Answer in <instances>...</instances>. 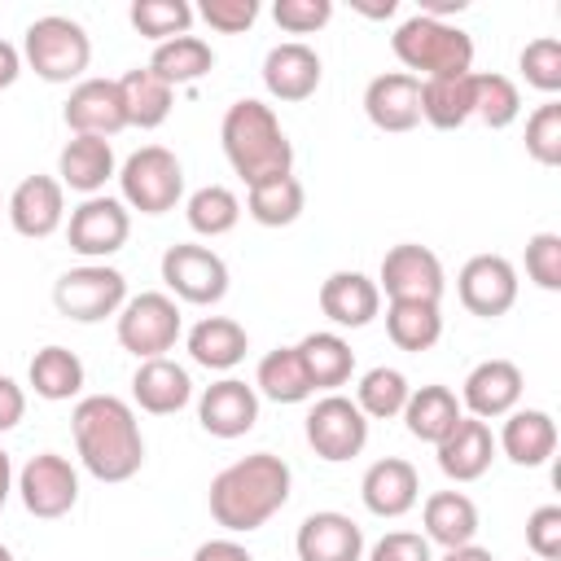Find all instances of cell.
Masks as SVG:
<instances>
[{"instance_id":"6da1fadb","label":"cell","mask_w":561,"mask_h":561,"mask_svg":"<svg viewBox=\"0 0 561 561\" xmlns=\"http://www.w3.org/2000/svg\"><path fill=\"white\" fill-rule=\"evenodd\" d=\"M79 465L96 482H127L145 465V434L136 408L118 394H83L70 412Z\"/></svg>"},{"instance_id":"7a4b0ae2","label":"cell","mask_w":561,"mask_h":561,"mask_svg":"<svg viewBox=\"0 0 561 561\" xmlns=\"http://www.w3.org/2000/svg\"><path fill=\"white\" fill-rule=\"evenodd\" d=\"M289 486H294L289 465L272 451H254L210 478L206 504H210V517L228 535H250L289 504Z\"/></svg>"},{"instance_id":"3957f363","label":"cell","mask_w":561,"mask_h":561,"mask_svg":"<svg viewBox=\"0 0 561 561\" xmlns=\"http://www.w3.org/2000/svg\"><path fill=\"white\" fill-rule=\"evenodd\" d=\"M219 140H224L228 167L245 180V188L276 175H294V145L267 101H254V96L232 101L224 110Z\"/></svg>"},{"instance_id":"277c9868","label":"cell","mask_w":561,"mask_h":561,"mask_svg":"<svg viewBox=\"0 0 561 561\" xmlns=\"http://www.w3.org/2000/svg\"><path fill=\"white\" fill-rule=\"evenodd\" d=\"M390 48L412 79H456L473 70V39L456 22H434L412 13L394 26Z\"/></svg>"},{"instance_id":"5b68a950","label":"cell","mask_w":561,"mask_h":561,"mask_svg":"<svg viewBox=\"0 0 561 561\" xmlns=\"http://www.w3.org/2000/svg\"><path fill=\"white\" fill-rule=\"evenodd\" d=\"M22 61L44 79V83H70L83 79L88 61H92V39L88 31L66 18V13H44L26 26L22 39Z\"/></svg>"},{"instance_id":"8992f818","label":"cell","mask_w":561,"mask_h":561,"mask_svg":"<svg viewBox=\"0 0 561 561\" xmlns=\"http://www.w3.org/2000/svg\"><path fill=\"white\" fill-rule=\"evenodd\" d=\"M118 202L140 215H167L184 197V167L171 149L145 145L118 167Z\"/></svg>"},{"instance_id":"52a82bcc","label":"cell","mask_w":561,"mask_h":561,"mask_svg":"<svg viewBox=\"0 0 561 561\" xmlns=\"http://www.w3.org/2000/svg\"><path fill=\"white\" fill-rule=\"evenodd\" d=\"M127 302V276L110 263H79L53 280V307L75 324H101Z\"/></svg>"},{"instance_id":"ba28073f","label":"cell","mask_w":561,"mask_h":561,"mask_svg":"<svg viewBox=\"0 0 561 561\" xmlns=\"http://www.w3.org/2000/svg\"><path fill=\"white\" fill-rule=\"evenodd\" d=\"M114 329H118V346L136 359H158L167 355L180 333H184V320H180V307L171 294L162 289H145L136 298L123 302V311L114 316Z\"/></svg>"},{"instance_id":"9c48e42d","label":"cell","mask_w":561,"mask_h":561,"mask_svg":"<svg viewBox=\"0 0 561 561\" xmlns=\"http://www.w3.org/2000/svg\"><path fill=\"white\" fill-rule=\"evenodd\" d=\"M158 272H162L167 294L188 307H215L228 294V263L210 245H197V241L167 245Z\"/></svg>"},{"instance_id":"30bf717a","label":"cell","mask_w":561,"mask_h":561,"mask_svg":"<svg viewBox=\"0 0 561 561\" xmlns=\"http://www.w3.org/2000/svg\"><path fill=\"white\" fill-rule=\"evenodd\" d=\"M377 289L390 302H443L447 276H443V259L430 245L416 241H399L381 254V272H377Z\"/></svg>"},{"instance_id":"8fae6325","label":"cell","mask_w":561,"mask_h":561,"mask_svg":"<svg viewBox=\"0 0 561 561\" xmlns=\"http://www.w3.org/2000/svg\"><path fill=\"white\" fill-rule=\"evenodd\" d=\"M131 237V210L118 202V197H83L70 219H66V241L75 254H83L88 263H105L114 259Z\"/></svg>"},{"instance_id":"7c38bea8","label":"cell","mask_w":561,"mask_h":561,"mask_svg":"<svg viewBox=\"0 0 561 561\" xmlns=\"http://www.w3.org/2000/svg\"><path fill=\"white\" fill-rule=\"evenodd\" d=\"M18 495L22 508L39 522H57L79 504V469L61 451H39L18 469Z\"/></svg>"},{"instance_id":"4fadbf2b","label":"cell","mask_w":561,"mask_h":561,"mask_svg":"<svg viewBox=\"0 0 561 561\" xmlns=\"http://www.w3.org/2000/svg\"><path fill=\"white\" fill-rule=\"evenodd\" d=\"M368 443V416L355 408V399L346 394H324L311 403L307 412V447L329 460V465H342V460H355Z\"/></svg>"},{"instance_id":"5bb4252c","label":"cell","mask_w":561,"mask_h":561,"mask_svg":"<svg viewBox=\"0 0 561 561\" xmlns=\"http://www.w3.org/2000/svg\"><path fill=\"white\" fill-rule=\"evenodd\" d=\"M456 294L469 316L495 320L517 302V267L504 254H473L456 276Z\"/></svg>"},{"instance_id":"9a60e30c","label":"cell","mask_w":561,"mask_h":561,"mask_svg":"<svg viewBox=\"0 0 561 561\" xmlns=\"http://www.w3.org/2000/svg\"><path fill=\"white\" fill-rule=\"evenodd\" d=\"M4 215L13 224L18 237L26 241H44L66 224V188L53 175H26L9 197H4Z\"/></svg>"},{"instance_id":"2e32d148","label":"cell","mask_w":561,"mask_h":561,"mask_svg":"<svg viewBox=\"0 0 561 561\" xmlns=\"http://www.w3.org/2000/svg\"><path fill=\"white\" fill-rule=\"evenodd\" d=\"M522 390H526V381L513 359H482L469 368V377L460 386V408H465V416L500 421L522 403Z\"/></svg>"},{"instance_id":"e0dca14e","label":"cell","mask_w":561,"mask_h":561,"mask_svg":"<svg viewBox=\"0 0 561 561\" xmlns=\"http://www.w3.org/2000/svg\"><path fill=\"white\" fill-rule=\"evenodd\" d=\"M320 79H324V61L302 39H285V44L267 48V57H263V88L272 101L298 105V101L316 96Z\"/></svg>"},{"instance_id":"ac0fdd59","label":"cell","mask_w":561,"mask_h":561,"mask_svg":"<svg viewBox=\"0 0 561 561\" xmlns=\"http://www.w3.org/2000/svg\"><path fill=\"white\" fill-rule=\"evenodd\" d=\"M66 127L75 136H118L127 127V114H123V96H118V79H79L66 96V110H61Z\"/></svg>"},{"instance_id":"d6986e66","label":"cell","mask_w":561,"mask_h":561,"mask_svg":"<svg viewBox=\"0 0 561 561\" xmlns=\"http://www.w3.org/2000/svg\"><path fill=\"white\" fill-rule=\"evenodd\" d=\"M298 561H364V530L355 517L337 508L307 513L298 535H294Z\"/></svg>"},{"instance_id":"ffe728a7","label":"cell","mask_w":561,"mask_h":561,"mask_svg":"<svg viewBox=\"0 0 561 561\" xmlns=\"http://www.w3.org/2000/svg\"><path fill=\"white\" fill-rule=\"evenodd\" d=\"M364 114L377 131H390V136L412 131L421 123V79H412L408 70H386V75L368 79Z\"/></svg>"},{"instance_id":"44dd1931","label":"cell","mask_w":561,"mask_h":561,"mask_svg":"<svg viewBox=\"0 0 561 561\" xmlns=\"http://www.w3.org/2000/svg\"><path fill=\"white\" fill-rule=\"evenodd\" d=\"M197 421L210 438H241L259 421V394L241 377H219L197 399Z\"/></svg>"},{"instance_id":"7402d4cb","label":"cell","mask_w":561,"mask_h":561,"mask_svg":"<svg viewBox=\"0 0 561 561\" xmlns=\"http://www.w3.org/2000/svg\"><path fill=\"white\" fill-rule=\"evenodd\" d=\"M495 451H500V447H495V434H491V425L478 421V416H460V421L443 434V443H434L438 469H443V478H451V482H478V478L491 469Z\"/></svg>"},{"instance_id":"603a6c76","label":"cell","mask_w":561,"mask_h":561,"mask_svg":"<svg viewBox=\"0 0 561 561\" xmlns=\"http://www.w3.org/2000/svg\"><path fill=\"white\" fill-rule=\"evenodd\" d=\"M359 500L373 517H403L416 508L421 500V478L412 469V460L403 456H386V460H373L359 478Z\"/></svg>"},{"instance_id":"cb8c5ba5","label":"cell","mask_w":561,"mask_h":561,"mask_svg":"<svg viewBox=\"0 0 561 561\" xmlns=\"http://www.w3.org/2000/svg\"><path fill=\"white\" fill-rule=\"evenodd\" d=\"M131 399L140 412L149 416H175L180 408H188L193 399V377L184 364H175L171 355L158 359H140L131 373Z\"/></svg>"},{"instance_id":"d4e9b609","label":"cell","mask_w":561,"mask_h":561,"mask_svg":"<svg viewBox=\"0 0 561 561\" xmlns=\"http://www.w3.org/2000/svg\"><path fill=\"white\" fill-rule=\"evenodd\" d=\"M320 311L337 329H364L381 316V289L364 272H329L320 280Z\"/></svg>"},{"instance_id":"484cf974","label":"cell","mask_w":561,"mask_h":561,"mask_svg":"<svg viewBox=\"0 0 561 561\" xmlns=\"http://www.w3.org/2000/svg\"><path fill=\"white\" fill-rule=\"evenodd\" d=\"M495 447L513 465H522V469L548 465L552 451H557V421H552V412H543V408H513L504 416V425H500Z\"/></svg>"},{"instance_id":"4316f807","label":"cell","mask_w":561,"mask_h":561,"mask_svg":"<svg viewBox=\"0 0 561 561\" xmlns=\"http://www.w3.org/2000/svg\"><path fill=\"white\" fill-rule=\"evenodd\" d=\"M118 175V162H114V145L101 140V136H70L57 153V180L61 188H75L83 197H96L105 188V180Z\"/></svg>"},{"instance_id":"83f0119b","label":"cell","mask_w":561,"mask_h":561,"mask_svg":"<svg viewBox=\"0 0 561 561\" xmlns=\"http://www.w3.org/2000/svg\"><path fill=\"white\" fill-rule=\"evenodd\" d=\"M184 346H188L193 364H202L210 373H232L245 359V351H250V333L232 316H202L188 329Z\"/></svg>"},{"instance_id":"f1b7e54d","label":"cell","mask_w":561,"mask_h":561,"mask_svg":"<svg viewBox=\"0 0 561 561\" xmlns=\"http://www.w3.org/2000/svg\"><path fill=\"white\" fill-rule=\"evenodd\" d=\"M421 526H425V539L438 543L443 552L465 548L478 539V504L465 491H434L421 504Z\"/></svg>"},{"instance_id":"f546056e","label":"cell","mask_w":561,"mask_h":561,"mask_svg":"<svg viewBox=\"0 0 561 561\" xmlns=\"http://www.w3.org/2000/svg\"><path fill=\"white\" fill-rule=\"evenodd\" d=\"M294 351H298V359H302V368H307L311 390H329V394H333V390L346 386L351 373H355V351H351V342H346L342 333H333V329L307 333Z\"/></svg>"},{"instance_id":"4dcf8cb0","label":"cell","mask_w":561,"mask_h":561,"mask_svg":"<svg viewBox=\"0 0 561 561\" xmlns=\"http://www.w3.org/2000/svg\"><path fill=\"white\" fill-rule=\"evenodd\" d=\"M399 416H403V425H408V434L416 443H443V434L465 416V408H460V399H456L451 386L430 381V386H416L408 394V403H403Z\"/></svg>"},{"instance_id":"1f68e13d","label":"cell","mask_w":561,"mask_h":561,"mask_svg":"<svg viewBox=\"0 0 561 561\" xmlns=\"http://www.w3.org/2000/svg\"><path fill=\"white\" fill-rule=\"evenodd\" d=\"M26 381H31V390H35L39 399H48V403L79 399V390H83V359H79L70 346L48 342V346H39V351L31 355Z\"/></svg>"},{"instance_id":"d6a6232c","label":"cell","mask_w":561,"mask_h":561,"mask_svg":"<svg viewBox=\"0 0 561 561\" xmlns=\"http://www.w3.org/2000/svg\"><path fill=\"white\" fill-rule=\"evenodd\" d=\"M118 96H123V114H127V127H140V131H153L171 118V83H162L149 66H136L118 79Z\"/></svg>"},{"instance_id":"836d02e7","label":"cell","mask_w":561,"mask_h":561,"mask_svg":"<svg viewBox=\"0 0 561 561\" xmlns=\"http://www.w3.org/2000/svg\"><path fill=\"white\" fill-rule=\"evenodd\" d=\"M421 118L438 131H456L473 118V70L456 79H421Z\"/></svg>"},{"instance_id":"e575fe53","label":"cell","mask_w":561,"mask_h":561,"mask_svg":"<svg viewBox=\"0 0 561 561\" xmlns=\"http://www.w3.org/2000/svg\"><path fill=\"white\" fill-rule=\"evenodd\" d=\"M307 206V188L298 175H276L245 188V215L263 228H289Z\"/></svg>"},{"instance_id":"d590c367","label":"cell","mask_w":561,"mask_h":561,"mask_svg":"<svg viewBox=\"0 0 561 561\" xmlns=\"http://www.w3.org/2000/svg\"><path fill=\"white\" fill-rule=\"evenodd\" d=\"M254 394H263L272 403H307L316 394L294 346H276V351H267L259 359V368H254Z\"/></svg>"},{"instance_id":"8d00e7d4","label":"cell","mask_w":561,"mask_h":561,"mask_svg":"<svg viewBox=\"0 0 561 561\" xmlns=\"http://www.w3.org/2000/svg\"><path fill=\"white\" fill-rule=\"evenodd\" d=\"M210 66H215V48L202 35H175L167 44H153V57H149V70L171 88L175 83H197Z\"/></svg>"},{"instance_id":"74e56055","label":"cell","mask_w":561,"mask_h":561,"mask_svg":"<svg viewBox=\"0 0 561 561\" xmlns=\"http://www.w3.org/2000/svg\"><path fill=\"white\" fill-rule=\"evenodd\" d=\"M184 215H188V228L197 237L215 241V237H228L241 224V197L228 184H202L197 193H188Z\"/></svg>"},{"instance_id":"f35d334b","label":"cell","mask_w":561,"mask_h":561,"mask_svg":"<svg viewBox=\"0 0 561 561\" xmlns=\"http://www.w3.org/2000/svg\"><path fill=\"white\" fill-rule=\"evenodd\" d=\"M386 333L399 351H430L443 337L438 302H386Z\"/></svg>"},{"instance_id":"ab89813d","label":"cell","mask_w":561,"mask_h":561,"mask_svg":"<svg viewBox=\"0 0 561 561\" xmlns=\"http://www.w3.org/2000/svg\"><path fill=\"white\" fill-rule=\"evenodd\" d=\"M517 114H522L517 83L495 70H473V118L486 123L491 131H504L517 123Z\"/></svg>"},{"instance_id":"60d3db41","label":"cell","mask_w":561,"mask_h":561,"mask_svg":"<svg viewBox=\"0 0 561 561\" xmlns=\"http://www.w3.org/2000/svg\"><path fill=\"white\" fill-rule=\"evenodd\" d=\"M408 394H412L408 377H403L399 368L377 364V368H368V373L359 377V386H355V408H359L368 421H390V416L403 412Z\"/></svg>"},{"instance_id":"b9f144b4","label":"cell","mask_w":561,"mask_h":561,"mask_svg":"<svg viewBox=\"0 0 561 561\" xmlns=\"http://www.w3.org/2000/svg\"><path fill=\"white\" fill-rule=\"evenodd\" d=\"M127 18H131V26H136L145 39L167 44V39H175V35H188V26H193V4H188V0H131Z\"/></svg>"},{"instance_id":"7bdbcfd3","label":"cell","mask_w":561,"mask_h":561,"mask_svg":"<svg viewBox=\"0 0 561 561\" xmlns=\"http://www.w3.org/2000/svg\"><path fill=\"white\" fill-rule=\"evenodd\" d=\"M517 70H522V79L535 88V92H543L548 101L561 92V39L557 35H539V39H530L522 53H517Z\"/></svg>"},{"instance_id":"ee69618b","label":"cell","mask_w":561,"mask_h":561,"mask_svg":"<svg viewBox=\"0 0 561 561\" xmlns=\"http://www.w3.org/2000/svg\"><path fill=\"white\" fill-rule=\"evenodd\" d=\"M526 153L539 167H561V101H543L526 118Z\"/></svg>"},{"instance_id":"f6af8a7d","label":"cell","mask_w":561,"mask_h":561,"mask_svg":"<svg viewBox=\"0 0 561 561\" xmlns=\"http://www.w3.org/2000/svg\"><path fill=\"white\" fill-rule=\"evenodd\" d=\"M526 276L548 294L561 289V237L557 232H535L526 241Z\"/></svg>"},{"instance_id":"bcb514c9","label":"cell","mask_w":561,"mask_h":561,"mask_svg":"<svg viewBox=\"0 0 561 561\" xmlns=\"http://www.w3.org/2000/svg\"><path fill=\"white\" fill-rule=\"evenodd\" d=\"M272 18L285 35H311L320 26H329L333 18V0H276Z\"/></svg>"},{"instance_id":"7dc6e473","label":"cell","mask_w":561,"mask_h":561,"mask_svg":"<svg viewBox=\"0 0 561 561\" xmlns=\"http://www.w3.org/2000/svg\"><path fill=\"white\" fill-rule=\"evenodd\" d=\"M526 548L535 561H557L561 557V504H539L526 517Z\"/></svg>"},{"instance_id":"c3c4849f","label":"cell","mask_w":561,"mask_h":561,"mask_svg":"<svg viewBox=\"0 0 561 561\" xmlns=\"http://www.w3.org/2000/svg\"><path fill=\"white\" fill-rule=\"evenodd\" d=\"M197 13H202V22H206L210 31H219V35H241V31L254 26L259 0H202Z\"/></svg>"},{"instance_id":"681fc988","label":"cell","mask_w":561,"mask_h":561,"mask_svg":"<svg viewBox=\"0 0 561 561\" xmlns=\"http://www.w3.org/2000/svg\"><path fill=\"white\" fill-rule=\"evenodd\" d=\"M364 561H434V552H430V539L425 535H416V530H390V535H381L368 548Z\"/></svg>"},{"instance_id":"f907efd6","label":"cell","mask_w":561,"mask_h":561,"mask_svg":"<svg viewBox=\"0 0 561 561\" xmlns=\"http://www.w3.org/2000/svg\"><path fill=\"white\" fill-rule=\"evenodd\" d=\"M22 416H26V390L0 373V434H9Z\"/></svg>"},{"instance_id":"816d5d0a","label":"cell","mask_w":561,"mask_h":561,"mask_svg":"<svg viewBox=\"0 0 561 561\" xmlns=\"http://www.w3.org/2000/svg\"><path fill=\"white\" fill-rule=\"evenodd\" d=\"M193 561H254V557H250L245 543H237V539L224 535V539H206V543H197Z\"/></svg>"},{"instance_id":"f5cc1de1","label":"cell","mask_w":561,"mask_h":561,"mask_svg":"<svg viewBox=\"0 0 561 561\" xmlns=\"http://www.w3.org/2000/svg\"><path fill=\"white\" fill-rule=\"evenodd\" d=\"M18 75H22V53H18L9 39H0V92H4V88H13V83H18Z\"/></svg>"},{"instance_id":"db71d44e","label":"cell","mask_w":561,"mask_h":561,"mask_svg":"<svg viewBox=\"0 0 561 561\" xmlns=\"http://www.w3.org/2000/svg\"><path fill=\"white\" fill-rule=\"evenodd\" d=\"M13 482H18L13 460H9V451L0 447V513H4V504H9V495H13Z\"/></svg>"},{"instance_id":"11a10c76","label":"cell","mask_w":561,"mask_h":561,"mask_svg":"<svg viewBox=\"0 0 561 561\" xmlns=\"http://www.w3.org/2000/svg\"><path fill=\"white\" fill-rule=\"evenodd\" d=\"M438 561H495L486 548H478V543H465V548H447Z\"/></svg>"},{"instance_id":"9f6ffc18","label":"cell","mask_w":561,"mask_h":561,"mask_svg":"<svg viewBox=\"0 0 561 561\" xmlns=\"http://www.w3.org/2000/svg\"><path fill=\"white\" fill-rule=\"evenodd\" d=\"M355 9H359L364 18H394L399 4H394V0H381V4H355Z\"/></svg>"},{"instance_id":"6f0895ef","label":"cell","mask_w":561,"mask_h":561,"mask_svg":"<svg viewBox=\"0 0 561 561\" xmlns=\"http://www.w3.org/2000/svg\"><path fill=\"white\" fill-rule=\"evenodd\" d=\"M0 561H13V552H9V548H4V543H0Z\"/></svg>"},{"instance_id":"680465c9","label":"cell","mask_w":561,"mask_h":561,"mask_svg":"<svg viewBox=\"0 0 561 561\" xmlns=\"http://www.w3.org/2000/svg\"><path fill=\"white\" fill-rule=\"evenodd\" d=\"M0 210H4V197H0Z\"/></svg>"},{"instance_id":"91938a15","label":"cell","mask_w":561,"mask_h":561,"mask_svg":"<svg viewBox=\"0 0 561 561\" xmlns=\"http://www.w3.org/2000/svg\"><path fill=\"white\" fill-rule=\"evenodd\" d=\"M522 561H526V557H522Z\"/></svg>"}]
</instances>
